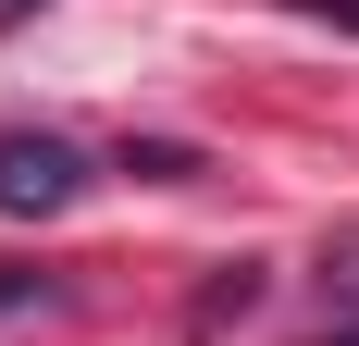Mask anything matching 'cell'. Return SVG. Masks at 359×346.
<instances>
[{"instance_id":"1","label":"cell","mask_w":359,"mask_h":346,"mask_svg":"<svg viewBox=\"0 0 359 346\" xmlns=\"http://www.w3.org/2000/svg\"><path fill=\"white\" fill-rule=\"evenodd\" d=\"M74 198H87V148L50 137V124H13V137H0V210H13V223H50V210H74Z\"/></svg>"},{"instance_id":"2","label":"cell","mask_w":359,"mask_h":346,"mask_svg":"<svg viewBox=\"0 0 359 346\" xmlns=\"http://www.w3.org/2000/svg\"><path fill=\"white\" fill-rule=\"evenodd\" d=\"M111 173H137V186H186L198 173V148H174V137H124V161Z\"/></svg>"},{"instance_id":"3","label":"cell","mask_w":359,"mask_h":346,"mask_svg":"<svg viewBox=\"0 0 359 346\" xmlns=\"http://www.w3.org/2000/svg\"><path fill=\"white\" fill-rule=\"evenodd\" d=\"M236 310H260V272H248V260H236V272L198 297V334H211V321H236Z\"/></svg>"},{"instance_id":"4","label":"cell","mask_w":359,"mask_h":346,"mask_svg":"<svg viewBox=\"0 0 359 346\" xmlns=\"http://www.w3.org/2000/svg\"><path fill=\"white\" fill-rule=\"evenodd\" d=\"M25 297H50V272H13V260H0V321L25 310Z\"/></svg>"},{"instance_id":"5","label":"cell","mask_w":359,"mask_h":346,"mask_svg":"<svg viewBox=\"0 0 359 346\" xmlns=\"http://www.w3.org/2000/svg\"><path fill=\"white\" fill-rule=\"evenodd\" d=\"M323 297H359V247H334V260H323Z\"/></svg>"},{"instance_id":"6","label":"cell","mask_w":359,"mask_h":346,"mask_svg":"<svg viewBox=\"0 0 359 346\" xmlns=\"http://www.w3.org/2000/svg\"><path fill=\"white\" fill-rule=\"evenodd\" d=\"M297 13H323V25H359V0H297Z\"/></svg>"}]
</instances>
